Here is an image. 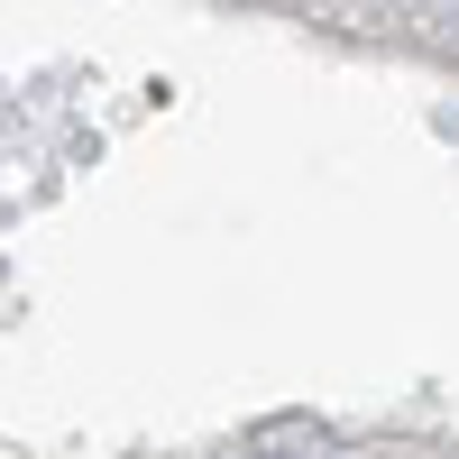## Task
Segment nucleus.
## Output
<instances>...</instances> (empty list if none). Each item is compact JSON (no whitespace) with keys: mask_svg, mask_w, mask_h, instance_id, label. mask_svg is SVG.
<instances>
[{"mask_svg":"<svg viewBox=\"0 0 459 459\" xmlns=\"http://www.w3.org/2000/svg\"><path fill=\"white\" fill-rule=\"evenodd\" d=\"M257 10H285V0H257Z\"/></svg>","mask_w":459,"mask_h":459,"instance_id":"nucleus-1","label":"nucleus"}]
</instances>
